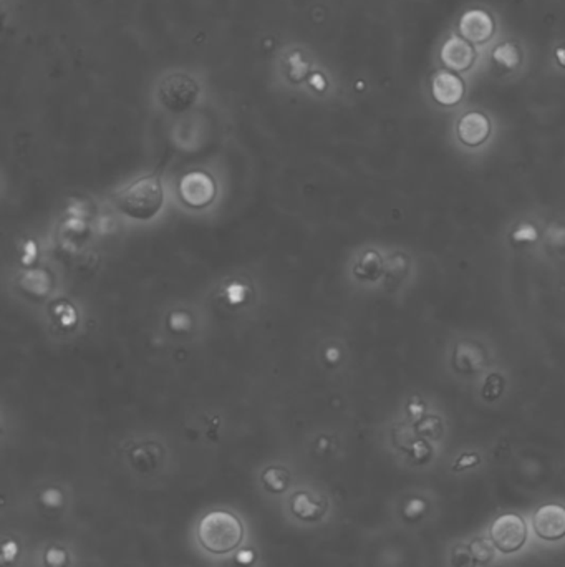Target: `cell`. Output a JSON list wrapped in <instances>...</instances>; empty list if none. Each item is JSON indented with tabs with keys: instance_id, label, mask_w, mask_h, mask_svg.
<instances>
[{
	"instance_id": "cell-1",
	"label": "cell",
	"mask_w": 565,
	"mask_h": 567,
	"mask_svg": "<svg viewBox=\"0 0 565 567\" xmlns=\"http://www.w3.org/2000/svg\"><path fill=\"white\" fill-rule=\"evenodd\" d=\"M164 204L161 176L144 175L130 182L116 196V206L125 216L136 221H149Z\"/></svg>"
},
{
	"instance_id": "cell-2",
	"label": "cell",
	"mask_w": 565,
	"mask_h": 567,
	"mask_svg": "<svg viewBox=\"0 0 565 567\" xmlns=\"http://www.w3.org/2000/svg\"><path fill=\"white\" fill-rule=\"evenodd\" d=\"M491 536L494 544L502 552H514L526 542V523L516 514H504L494 521Z\"/></svg>"
},
{
	"instance_id": "cell-3",
	"label": "cell",
	"mask_w": 565,
	"mask_h": 567,
	"mask_svg": "<svg viewBox=\"0 0 565 567\" xmlns=\"http://www.w3.org/2000/svg\"><path fill=\"white\" fill-rule=\"evenodd\" d=\"M534 528L540 537L555 541L565 536V508L559 504H545L534 516Z\"/></svg>"
},
{
	"instance_id": "cell-4",
	"label": "cell",
	"mask_w": 565,
	"mask_h": 567,
	"mask_svg": "<svg viewBox=\"0 0 565 567\" xmlns=\"http://www.w3.org/2000/svg\"><path fill=\"white\" fill-rule=\"evenodd\" d=\"M459 32L463 39L473 44H483L491 39L494 32V22L489 13L484 11L466 12L459 20Z\"/></svg>"
},
{
	"instance_id": "cell-5",
	"label": "cell",
	"mask_w": 565,
	"mask_h": 567,
	"mask_svg": "<svg viewBox=\"0 0 565 567\" xmlns=\"http://www.w3.org/2000/svg\"><path fill=\"white\" fill-rule=\"evenodd\" d=\"M441 60L445 65L454 72L468 70L474 60V50L466 39L451 37L445 42L441 49Z\"/></svg>"
},
{
	"instance_id": "cell-6",
	"label": "cell",
	"mask_w": 565,
	"mask_h": 567,
	"mask_svg": "<svg viewBox=\"0 0 565 567\" xmlns=\"http://www.w3.org/2000/svg\"><path fill=\"white\" fill-rule=\"evenodd\" d=\"M464 93L463 82L449 72L437 73L433 80V96L442 105H454Z\"/></svg>"
},
{
	"instance_id": "cell-7",
	"label": "cell",
	"mask_w": 565,
	"mask_h": 567,
	"mask_svg": "<svg viewBox=\"0 0 565 567\" xmlns=\"http://www.w3.org/2000/svg\"><path fill=\"white\" fill-rule=\"evenodd\" d=\"M488 131H489L488 120L479 113L466 115L459 123L461 138H463V142L471 144L483 142V139L488 137Z\"/></svg>"
},
{
	"instance_id": "cell-8",
	"label": "cell",
	"mask_w": 565,
	"mask_h": 567,
	"mask_svg": "<svg viewBox=\"0 0 565 567\" xmlns=\"http://www.w3.org/2000/svg\"><path fill=\"white\" fill-rule=\"evenodd\" d=\"M494 58L497 60V62H501L506 65V67H516L517 63H519V54H517L516 46H512L511 44H504L496 49L494 51Z\"/></svg>"
}]
</instances>
